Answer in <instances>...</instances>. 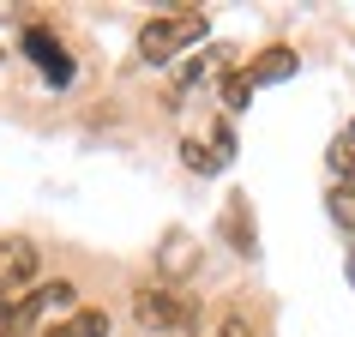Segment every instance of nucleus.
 <instances>
[{
	"label": "nucleus",
	"instance_id": "nucleus-1",
	"mask_svg": "<svg viewBox=\"0 0 355 337\" xmlns=\"http://www.w3.org/2000/svg\"><path fill=\"white\" fill-rule=\"evenodd\" d=\"M205 12L199 6H175V12H157V19L139 24V60H150V67H163V60H175L187 42L205 37Z\"/></svg>",
	"mask_w": 355,
	"mask_h": 337
},
{
	"label": "nucleus",
	"instance_id": "nucleus-2",
	"mask_svg": "<svg viewBox=\"0 0 355 337\" xmlns=\"http://www.w3.org/2000/svg\"><path fill=\"white\" fill-rule=\"evenodd\" d=\"M132 319L145 325V331H187L193 325V301L175 295V289H157V283H145L139 295H132Z\"/></svg>",
	"mask_w": 355,
	"mask_h": 337
},
{
	"label": "nucleus",
	"instance_id": "nucleus-3",
	"mask_svg": "<svg viewBox=\"0 0 355 337\" xmlns=\"http://www.w3.org/2000/svg\"><path fill=\"white\" fill-rule=\"evenodd\" d=\"M37 241L24 235H0V301H19L31 283H37Z\"/></svg>",
	"mask_w": 355,
	"mask_h": 337
},
{
	"label": "nucleus",
	"instance_id": "nucleus-4",
	"mask_svg": "<svg viewBox=\"0 0 355 337\" xmlns=\"http://www.w3.org/2000/svg\"><path fill=\"white\" fill-rule=\"evenodd\" d=\"M24 55L42 67V78H49V85H73V55H67V49L42 31V24H31V31H24Z\"/></svg>",
	"mask_w": 355,
	"mask_h": 337
},
{
	"label": "nucleus",
	"instance_id": "nucleus-5",
	"mask_svg": "<svg viewBox=\"0 0 355 337\" xmlns=\"http://www.w3.org/2000/svg\"><path fill=\"white\" fill-rule=\"evenodd\" d=\"M24 307V319H73L78 313V295H73V283H42V289H31V295L19 301Z\"/></svg>",
	"mask_w": 355,
	"mask_h": 337
},
{
	"label": "nucleus",
	"instance_id": "nucleus-6",
	"mask_svg": "<svg viewBox=\"0 0 355 337\" xmlns=\"http://www.w3.org/2000/svg\"><path fill=\"white\" fill-rule=\"evenodd\" d=\"M181 157H187V168H199V175H217V168L235 157V132L229 127H217V139H181Z\"/></svg>",
	"mask_w": 355,
	"mask_h": 337
},
{
	"label": "nucleus",
	"instance_id": "nucleus-7",
	"mask_svg": "<svg viewBox=\"0 0 355 337\" xmlns=\"http://www.w3.org/2000/svg\"><path fill=\"white\" fill-rule=\"evenodd\" d=\"M229 67H235V49H223V42H217L211 55H199L187 73H181V85H175V91H193V85H223Z\"/></svg>",
	"mask_w": 355,
	"mask_h": 337
},
{
	"label": "nucleus",
	"instance_id": "nucleus-8",
	"mask_svg": "<svg viewBox=\"0 0 355 337\" xmlns=\"http://www.w3.org/2000/svg\"><path fill=\"white\" fill-rule=\"evenodd\" d=\"M295 73V49H265L253 67H247V85L259 91V85H283V78Z\"/></svg>",
	"mask_w": 355,
	"mask_h": 337
},
{
	"label": "nucleus",
	"instance_id": "nucleus-9",
	"mask_svg": "<svg viewBox=\"0 0 355 337\" xmlns=\"http://www.w3.org/2000/svg\"><path fill=\"white\" fill-rule=\"evenodd\" d=\"M157 259H163V277H187L193 265H199V241L175 229V235H168V241L157 247Z\"/></svg>",
	"mask_w": 355,
	"mask_h": 337
},
{
	"label": "nucleus",
	"instance_id": "nucleus-10",
	"mask_svg": "<svg viewBox=\"0 0 355 337\" xmlns=\"http://www.w3.org/2000/svg\"><path fill=\"white\" fill-rule=\"evenodd\" d=\"M42 337H109V313H103V307H78L73 319L49 325Z\"/></svg>",
	"mask_w": 355,
	"mask_h": 337
},
{
	"label": "nucleus",
	"instance_id": "nucleus-11",
	"mask_svg": "<svg viewBox=\"0 0 355 337\" xmlns=\"http://www.w3.org/2000/svg\"><path fill=\"white\" fill-rule=\"evenodd\" d=\"M325 211H331L337 229H355V181H337V187L325 193Z\"/></svg>",
	"mask_w": 355,
	"mask_h": 337
},
{
	"label": "nucleus",
	"instance_id": "nucleus-12",
	"mask_svg": "<svg viewBox=\"0 0 355 337\" xmlns=\"http://www.w3.org/2000/svg\"><path fill=\"white\" fill-rule=\"evenodd\" d=\"M331 168H337V181H355V121L331 139Z\"/></svg>",
	"mask_w": 355,
	"mask_h": 337
},
{
	"label": "nucleus",
	"instance_id": "nucleus-13",
	"mask_svg": "<svg viewBox=\"0 0 355 337\" xmlns=\"http://www.w3.org/2000/svg\"><path fill=\"white\" fill-rule=\"evenodd\" d=\"M229 241L241 247V253H253V235H247V205H241V199H229Z\"/></svg>",
	"mask_w": 355,
	"mask_h": 337
},
{
	"label": "nucleus",
	"instance_id": "nucleus-14",
	"mask_svg": "<svg viewBox=\"0 0 355 337\" xmlns=\"http://www.w3.org/2000/svg\"><path fill=\"white\" fill-rule=\"evenodd\" d=\"M211 337H259V331H253V325H247L241 313H229V319H223V325H217Z\"/></svg>",
	"mask_w": 355,
	"mask_h": 337
},
{
	"label": "nucleus",
	"instance_id": "nucleus-15",
	"mask_svg": "<svg viewBox=\"0 0 355 337\" xmlns=\"http://www.w3.org/2000/svg\"><path fill=\"white\" fill-rule=\"evenodd\" d=\"M349 283H355V253H349Z\"/></svg>",
	"mask_w": 355,
	"mask_h": 337
}]
</instances>
